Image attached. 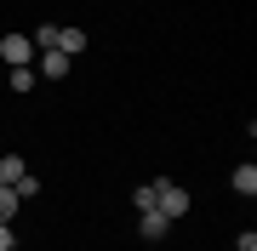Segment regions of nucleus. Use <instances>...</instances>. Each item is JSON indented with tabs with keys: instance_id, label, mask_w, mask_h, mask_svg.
<instances>
[{
	"instance_id": "nucleus-3",
	"label": "nucleus",
	"mask_w": 257,
	"mask_h": 251,
	"mask_svg": "<svg viewBox=\"0 0 257 251\" xmlns=\"http://www.w3.org/2000/svg\"><path fill=\"white\" fill-rule=\"evenodd\" d=\"M69 75V57L63 52H40V80H63Z\"/></svg>"
},
{
	"instance_id": "nucleus-12",
	"label": "nucleus",
	"mask_w": 257,
	"mask_h": 251,
	"mask_svg": "<svg viewBox=\"0 0 257 251\" xmlns=\"http://www.w3.org/2000/svg\"><path fill=\"white\" fill-rule=\"evenodd\" d=\"M0 188H6V183H0Z\"/></svg>"
},
{
	"instance_id": "nucleus-8",
	"label": "nucleus",
	"mask_w": 257,
	"mask_h": 251,
	"mask_svg": "<svg viewBox=\"0 0 257 251\" xmlns=\"http://www.w3.org/2000/svg\"><path fill=\"white\" fill-rule=\"evenodd\" d=\"M29 166H23V160L18 154H6V160H0V183H18V177H23Z\"/></svg>"
},
{
	"instance_id": "nucleus-2",
	"label": "nucleus",
	"mask_w": 257,
	"mask_h": 251,
	"mask_svg": "<svg viewBox=\"0 0 257 251\" xmlns=\"http://www.w3.org/2000/svg\"><path fill=\"white\" fill-rule=\"evenodd\" d=\"M0 57H6L12 69L35 63V40H29V35H6V40H0Z\"/></svg>"
},
{
	"instance_id": "nucleus-4",
	"label": "nucleus",
	"mask_w": 257,
	"mask_h": 251,
	"mask_svg": "<svg viewBox=\"0 0 257 251\" xmlns=\"http://www.w3.org/2000/svg\"><path fill=\"white\" fill-rule=\"evenodd\" d=\"M166 228H172V217H160V211H143V223H138V234H143V240H160Z\"/></svg>"
},
{
	"instance_id": "nucleus-7",
	"label": "nucleus",
	"mask_w": 257,
	"mask_h": 251,
	"mask_svg": "<svg viewBox=\"0 0 257 251\" xmlns=\"http://www.w3.org/2000/svg\"><path fill=\"white\" fill-rule=\"evenodd\" d=\"M6 188H18V200H35V194H40V177H35V171H23L18 183H6Z\"/></svg>"
},
{
	"instance_id": "nucleus-5",
	"label": "nucleus",
	"mask_w": 257,
	"mask_h": 251,
	"mask_svg": "<svg viewBox=\"0 0 257 251\" xmlns=\"http://www.w3.org/2000/svg\"><path fill=\"white\" fill-rule=\"evenodd\" d=\"M229 188H234V194H246V200H251V194H257V166H240V171L229 177Z\"/></svg>"
},
{
	"instance_id": "nucleus-9",
	"label": "nucleus",
	"mask_w": 257,
	"mask_h": 251,
	"mask_svg": "<svg viewBox=\"0 0 257 251\" xmlns=\"http://www.w3.org/2000/svg\"><path fill=\"white\" fill-rule=\"evenodd\" d=\"M18 217V188H0V223H12Z\"/></svg>"
},
{
	"instance_id": "nucleus-10",
	"label": "nucleus",
	"mask_w": 257,
	"mask_h": 251,
	"mask_svg": "<svg viewBox=\"0 0 257 251\" xmlns=\"http://www.w3.org/2000/svg\"><path fill=\"white\" fill-rule=\"evenodd\" d=\"M132 200H138V211H155V183H143V188H138Z\"/></svg>"
},
{
	"instance_id": "nucleus-11",
	"label": "nucleus",
	"mask_w": 257,
	"mask_h": 251,
	"mask_svg": "<svg viewBox=\"0 0 257 251\" xmlns=\"http://www.w3.org/2000/svg\"><path fill=\"white\" fill-rule=\"evenodd\" d=\"M18 240H12V223H0V251H12Z\"/></svg>"
},
{
	"instance_id": "nucleus-1",
	"label": "nucleus",
	"mask_w": 257,
	"mask_h": 251,
	"mask_svg": "<svg viewBox=\"0 0 257 251\" xmlns=\"http://www.w3.org/2000/svg\"><path fill=\"white\" fill-rule=\"evenodd\" d=\"M155 211L160 217H183L189 211V188H177L172 177H155Z\"/></svg>"
},
{
	"instance_id": "nucleus-6",
	"label": "nucleus",
	"mask_w": 257,
	"mask_h": 251,
	"mask_svg": "<svg viewBox=\"0 0 257 251\" xmlns=\"http://www.w3.org/2000/svg\"><path fill=\"white\" fill-rule=\"evenodd\" d=\"M35 86H40V75H35V69H12V92H35Z\"/></svg>"
}]
</instances>
